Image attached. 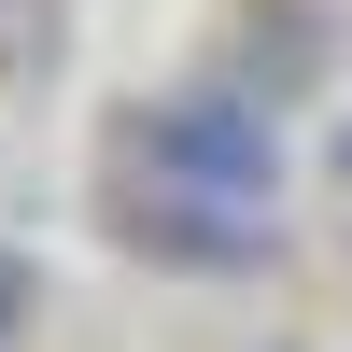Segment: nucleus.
Wrapping results in <instances>:
<instances>
[{
    "label": "nucleus",
    "mask_w": 352,
    "mask_h": 352,
    "mask_svg": "<svg viewBox=\"0 0 352 352\" xmlns=\"http://www.w3.org/2000/svg\"><path fill=\"white\" fill-rule=\"evenodd\" d=\"M127 169L141 184H197V197H282V127H268V99L184 85V99L127 113Z\"/></svg>",
    "instance_id": "f257e3e1"
},
{
    "label": "nucleus",
    "mask_w": 352,
    "mask_h": 352,
    "mask_svg": "<svg viewBox=\"0 0 352 352\" xmlns=\"http://www.w3.org/2000/svg\"><path fill=\"white\" fill-rule=\"evenodd\" d=\"M324 169H338V184H352V113H338V141H324Z\"/></svg>",
    "instance_id": "20e7f679"
},
{
    "label": "nucleus",
    "mask_w": 352,
    "mask_h": 352,
    "mask_svg": "<svg viewBox=\"0 0 352 352\" xmlns=\"http://www.w3.org/2000/svg\"><path fill=\"white\" fill-rule=\"evenodd\" d=\"M28 324H43V268H28V254H0V352H14Z\"/></svg>",
    "instance_id": "7ed1b4c3"
},
{
    "label": "nucleus",
    "mask_w": 352,
    "mask_h": 352,
    "mask_svg": "<svg viewBox=\"0 0 352 352\" xmlns=\"http://www.w3.org/2000/svg\"><path fill=\"white\" fill-rule=\"evenodd\" d=\"M113 240H127L141 268L226 282V268H268V254H282V197H197V184H141V169H113Z\"/></svg>",
    "instance_id": "f03ea898"
}]
</instances>
